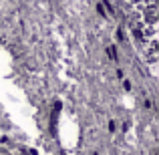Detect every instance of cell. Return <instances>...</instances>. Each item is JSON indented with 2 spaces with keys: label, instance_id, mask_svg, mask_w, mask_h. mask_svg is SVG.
Here are the masks:
<instances>
[{
  "label": "cell",
  "instance_id": "6da1fadb",
  "mask_svg": "<svg viewBox=\"0 0 159 155\" xmlns=\"http://www.w3.org/2000/svg\"><path fill=\"white\" fill-rule=\"evenodd\" d=\"M129 6L135 12V22H143V39H147L149 47L155 48L157 0H129Z\"/></svg>",
  "mask_w": 159,
  "mask_h": 155
}]
</instances>
